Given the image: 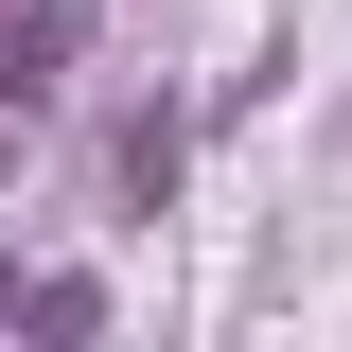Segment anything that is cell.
<instances>
[{"label": "cell", "instance_id": "6da1fadb", "mask_svg": "<svg viewBox=\"0 0 352 352\" xmlns=\"http://www.w3.org/2000/svg\"><path fill=\"white\" fill-rule=\"evenodd\" d=\"M88 36V0H36V18H18V36H0V88H18V106H36V88H53V53H71Z\"/></svg>", "mask_w": 352, "mask_h": 352}, {"label": "cell", "instance_id": "7a4b0ae2", "mask_svg": "<svg viewBox=\"0 0 352 352\" xmlns=\"http://www.w3.org/2000/svg\"><path fill=\"white\" fill-rule=\"evenodd\" d=\"M0 300H36V282H18V264H0Z\"/></svg>", "mask_w": 352, "mask_h": 352}]
</instances>
